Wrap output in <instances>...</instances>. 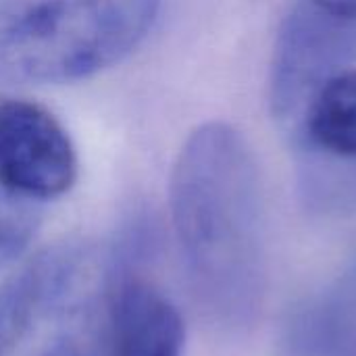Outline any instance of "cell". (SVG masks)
<instances>
[{
  "label": "cell",
  "mask_w": 356,
  "mask_h": 356,
  "mask_svg": "<svg viewBox=\"0 0 356 356\" xmlns=\"http://www.w3.org/2000/svg\"><path fill=\"white\" fill-rule=\"evenodd\" d=\"M175 238L198 294L234 313L254 292L261 261L263 196L246 138L204 123L179 150L169 186Z\"/></svg>",
  "instance_id": "1"
},
{
  "label": "cell",
  "mask_w": 356,
  "mask_h": 356,
  "mask_svg": "<svg viewBox=\"0 0 356 356\" xmlns=\"http://www.w3.org/2000/svg\"><path fill=\"white\" fill-rule=\"evenodd\" d=\"M159 0H0V81L65 83L129 56Z\"/></svg>",
  "instance_id": "2"
},
{
  "label": "cell",
  "mask_w": 356,
  "mask_h": 356,
  "mask_svg": "<svg viewBox=\"0 0 356 356\" xmlns=\"http://www.w3.org/2000/svg\"><path fill=\"white\" fill-rule=\"evenodd\" d=\"M356 52V19L332 15L311 0L286 21L273 56V108L288 123H302L317 90Z\"/></svg>",
  "instance_id": "3"
},
{
  "label": "cell",
  "mask_w": 356,
  "mask_h": 356,
  "mask_svg": "<svg viewBox=\"0 0 356 356\" xmlns=\"http://www.w3.org/2000/svg\"><path fill=\"white\" fill-rule=\"evenodd\" d=\"M0 177L40 204L73 186L75 148L63 125L40 104L0 96Z\"/></svg>",
  "instance_id": "4"
},
{
  "label": "cell",
  "mask_w": 356,
  "mask_h": 356,
  "mask_svg": "<svg viewBox=\"0 0 356 356\" xmlns=\"http://www.w3.org/2000/svg\"><path fill=\"white\" fill-rule=\"evenodd\" d=\"M106 311L111 356H184L181 313L146 280L115 275Z\"/></svg>",
  "instance_id": "5"
},
{
  "label": "cell",
  "mask_w": 356,
  "mask_h": 356,
  "mask_svg": "<svg viewBox=\"0 0 356 356\" xmlns=\"http://www.w3.org/2000/svg\"><path fill=\"white\" fill-rule=\"evenodd\" d=\"M79 259L69 248L50 250L0 280V356L21 342L48 305L69 294Z\"/></svg>",
  "instance_id": "6"
},
{
  "label": "cell",
  "mask_w": 356,
  "mask_h": 356,
  "mask_svg": "<svg viewBox=\"0 0 356 356\" xmlns=\"http://www.w3.org/2000/svg\"><path fill=\"white\" fill-rule=\"evenodd\" d=\"M288 356H356V261L292 319Z\"/></svg>",
  "instance_id": "7"
},
{
  "label": "cell",
  "mask_w": 356,
  "mask_h": 356,
  "mask_svg": "<svg viewBox=\"0 0 356 356\" xmlns=\"http://www.w3.org/2000/svg\"><path fill=\"white\" fill-rule=\"evenodd\" d=\"M300 127L313 146L356 159V69L338 71L317 90Z\"/></svg>",
  "instance_id": "8"
},
{
  "label": "cell",
  "mask_w": 356,
  "mask_h": 356,
  "mask_svg": "<svg viewBox=\"0 0 356 356\" xmlns=\"http://www.w3.org/2000/svg\"><path fill=\"white\" fill-rule=\"evenodd\" d=\"M42 207L17 194L0 177V273H6L29 248L40 227Z\"/></svg>",
  "instance_id": "9"
},
{
  "label": "cell",
  "mask_w": 356,
  "mask_h": 356,
  "mask_svg": "<svg viewBox=\"0 0 356 356\" xmlns=\"http://www.w3.org/2000/svg\"><path fill=\"white\" fill-rule=\"evenodd\" d=\"M315 6L346 19H356V0H311Z\"/></svg>",
  "instance_id": "10"
}]
</instances>
